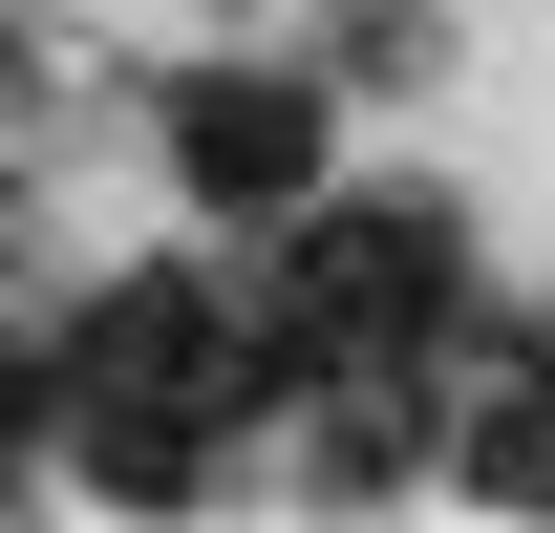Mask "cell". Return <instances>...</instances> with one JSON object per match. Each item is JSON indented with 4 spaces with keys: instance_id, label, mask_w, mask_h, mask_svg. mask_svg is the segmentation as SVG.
Listing matches in <instances>:
<instances>
[{
    "instance_id": "1",
    "label": "cell",
    "mask_w": 555,
    "mask_h": 533,
    "mask_svg": "<svg viewBox=\"0 0 555 533\" xmlns=\"http://www.w3.org/2000/svg\"><path fill=\"white\" fill-rule=\"evenodd\" d=\"M321 171H343V129H321L299 65H193V86H171V193H193L214 235H278Z\"/></svg>"
},
{
    "instance_id": "2",
    "label": "cell",
    "mask_w": 555,
    "mask_h": 533,
    "mask_svg": "<svg viewBox=\"0 0 555 533\" xmlns=\"http://www.w3.org/2000/svg\"><path fill=\"white\" fill-rule=\"evenodd\" d=\"M65 385H214V405H235V277H214V257H129L65 321Z\"/></svg>"
},
{
    "instance_id": "3",
    "label": "cell",
    "mask_w": 555,
    "mask_h": 533,
    "mask_svg": "<svg viewBox=\"0 0 555 533\" xmlns=\"http://www.w3.org/2000/svg\"><path fill=\"white\" fill-rule=\"evenodd\" d=\"M43 427H65V341H0V491L43 469Z\"/></svg>"
},
{
    "instance_id": "4",
    "label": "cell",
    "mask_w": 555,
    "mask_h": 533,
    "mask_svg": "<svg viewBox=\"0 0 555 533\" xmlns=\"http://www.w3.org/2000/svg\"><path fill=\"white\" fill-rule=\"evenodd\" d=\"M534 385H555V321H534Z\"/></svg>"
}]
</instances>
